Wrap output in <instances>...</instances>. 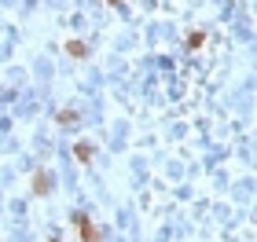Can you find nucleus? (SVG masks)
Returning <instances> with one entry per match:
<instances>
[]
</instances>
